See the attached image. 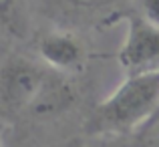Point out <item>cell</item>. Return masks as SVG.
I'll return each mask as SVG.
<instances>
[{"label": "cell", "instance_id": "cell-2", "mask_svg": "<svg viewBox=\"0 0 159 147\" xmlns=\"http://www.w3.org/2000/svg\"><path fill=\"white\" fill-rule=\"evenodd\" d=\"M119 65L127 75L151 73L159 69V26L143 16L127 20V34L119 48Z\"/></svg>", "mask_w": 159, "mask_h": 147}, {"label": "cell", "instance_id": "cell-9", "mask_svg": "<svg viewBox=\"0 0 159 147\" xmlns=\"http://www.w3.org/2000/svg\"><path fill=\"white\" fill-rule=\"evenodd\" d=\"M157 125H159V107H157V111L153 113V117H151V119H149V123L145 125L143 129H151V127H157Z\"/></svg>", "mask_w": 159, "mask_h": 147}, {"label": "cell", "instance_id": "cell-1", "mask_svg": "<svg viewBox=\"0 0 159 147\" xmlns=\"http://www.w3.org/2000/svg\"><path fill=\"white\" fill-rule=\"evenodd\" d=\"M159 107V69L127 75L115 91L95 107L87 131L93 135L143 129Z\"/></svg>", "mask_w": 159, "mask_h": 147}, {"label": "cell", "instance_id": "cell-4", "mask_svg": "<svg viewBox=\"0 0 159 147\" xmlns=\"http://www.w3.org/2000/svg\"><path fill=\"white\" fill-rule=\"evenodd\" d=\"M75 99H77L75 89L66 79H62L57 73H47L28 111L34 117L48 119V117H57L61 113L69 111L75 105Z\"/></svg>", "mask_w": 159, "mask_h": 147}, {"label": "cell", "instance_id": "cell-8", "mask_svg": "<svg viewBox=\"0 0 159 147\" xmlns=\"http://www.w3.org/2000/svg\"><path fill=\"white\" fill-rule=\"evenodd\" d=\"M143 6V18H147L151 24L159 26V0H141Z\"/></svg>", "mask_w": 159, "mask_h": 147}, {"label": "cell", "instance_id": "cell-6", "mask_svg": "<svg viewBox=\"0 0 159 147\" xmlns=\"http://www.w3.org/2000/svg\"><path fill=\"white\" fill-rule=\"evenodd\" d=\"M0 26L16 39L28 34V14L24 0H0Z\"/></svg>", "mask_w": 159, "mask_h": 147}, {"label": "cell", "instance_id": "cell-10", "mask_svg": "<svg viewBox=\"0 0 159 147\" xmlns=\"http://www.w3.org/2000/svg\"><path fill=\"white\" fill-rule=\"evenodd\" d=\"M0 147H2V145H0Z\"/></svg>", "mask_w": 159, "mask_h": 147}, {"label": "cell", "instance_id": "cell-7", "mask_svg": "<svg viewBox=\"0 0 159 147\" xmlns=\"http://www.w3.org/2000/svg\"><path fill=\"white\" fill-rule=\"evenodd\" d=\"M66 6L79 8V10H99V8H107L113 4L121 2V0H61Z\"/></svg>", "mask_w": 159, "mask_h": 147}, {"label": "cell", "instance_id": "cell-5", "mask_svg": "<svg viewBox=\"0 0 159 147\" xmlns=\"http://www.w3.org/2000/svg\"><path fill=\"white\" fill-rule=\"evenodd\" d=\"M39 54L54 71L77 69L85 58V48L69 32H48L39 43Z\"/></svg>", "mask_w": 159, "mask_h": 147}, {"label": "cell", "instance_id": "cell-3", "mask_svg": "<svg viewBox=\"0 0 159 147\" xmlns=\"http://www.w3.org/2000/svg\"><path fill=\"white\" fill-rule=\"evenodd\" d=\"M47 71L28 58L14 57L0 69V105L8 111L28 109L43 85Z\"/></svg>", "mask_w": 159, "mask_h": 147}]
</instances>
